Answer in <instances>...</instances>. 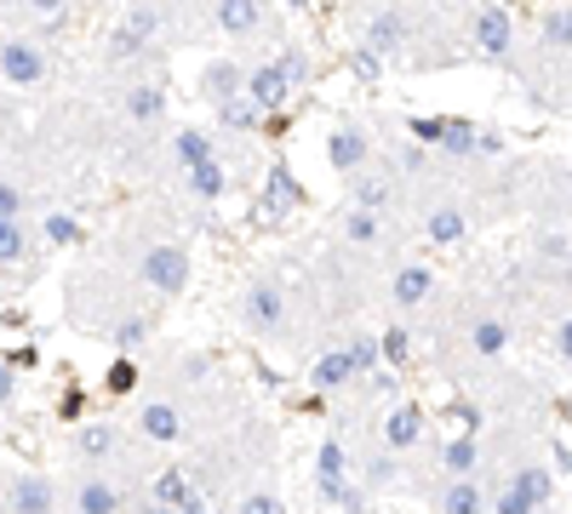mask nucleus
Returning <instances> with one entry per match:
<instances>
[{"mask_svg":"<svg viewBox=\"0 0 572 514\" xmlns=\"http://www.w3.org/2000/svg\"><path fill=\"white\" fill-rule=\"evenodd\" d=\"M241 320L253 338L264 343H297L292 338V292H287V280L281 274H253L246 280V292H241Z\"/></svg>","mask_w":572,"mask_h":514,"instance_id":"1","label":"nucleus"},{"mask_svg":"<svg viewBox=\"0 0 572 514\" xmlns=\"http://www.w3.org/2000/svg\"><path fill=\"white\" fill-rule=\"evenodd\" d=\"M132 480H120L115 469H81L69 480V514H127Z\"/></svg>","mask_w":572,"mask_h":514,"instance_id":"2","label":"nucleus"},{"mask_svg":"<svg viewBox=\"0 0 572 514\" xmlns=\"http://www.w3.org/2000/svg\"><path fill=\"white\" fill-rule=\"evenodd\" d=\"M189 274H195L189 252H184V246H172V241L143 246V257H138V280H143L149 292H161V297H178V292H189Z\"/></svg>","mask_w":572,"mask_h":514,"instance_id":"3","label":"nucleus"},{"mask_svg":"<svg viewBox=\"0 0 572 514\" xmlns=\"http://www.w3.org/2000/svg\"><path fill=\"white\" fill-rule=\"evenodd\" d=\"M69 452L81 469H115L127 457V429L120 423H69Z\"/></svg>","mask_w":572,"mask_h":514,"instance_id":"4","label":"nucleus"},{"mask_svg":"<svg viewBox=\"0 0 572 514\" xmlns=\"http://www.w3.org/2000/svg\"><path fill=\"white\" fill-rule=\"evenodd\" d=\"M52 74V51L30 35H7L0 40V81L7 86H40Z\"/></svg>","mask_w":572,"mask_h":514,"instance_id":"5","label":"nucleus"},{"mask_svg":"<svg viewBox=\"0 0 572 514\" xmlns=\"http://www.w3.org/2000/svg\"><path fill=\"white\" fill-rule=\"evenodd\" d=\"M378 441L395 452V457H407V452H418L424 446V434H430V411L418 406V400H389V411L378 418Z\"/></svg>","mask_w":572,"mask_h":514,"instance_id":"6","label":"nucleus"},{"mask_svg":"<svg viewBox=\"0 0 572 514\" xmlns=\"http://www.w3.org/2000/svg\"><path fill=\"white\" fill-rule=\"evenodd\" d=\"M469 40H476V51L487 63H510L515 58V23L504 7H492V0H481L476 12H469Z\"/></svg>","mask_w":572,"mask_h":514,"instance_id":"7","label":"nucleus"},{"mask_svg":"<svg viewBox=\"0 0 572 514\" xmlns=\"http://www.w3.org/2000/svg\"><path fill=\"white\" fill-rule=\"evenodd\" d=\"M395 195H401V177H395V166L372 161V166H361V172L343 177V200L361 206V212H389Z\"/></svg>","mask_w":572,"mask_h":514,"instance_id":"8","label":"nucleus"},{"mask_svg":"<svg viewBox=\"0 0 572 514\" xmlns=\"http://www.w3.org/2000/svg\"><path fill=\"white\" fill-rule=\"evenodd\" d=\"M149 446H178L184 434H189V418H184V406L172 400V395H155V400H143L138 406V423H132Z\"/></svg>","mask_w":572,"mask_h":514,"instance_id":"9","label":"nucleus"},{"mask_svg":"<svg viewBox=\"0 0 572 514\" xmlns=\"http://www.w3.org/2000/svg\"><path fill=\"white\" fill-rule=\"evenodd\" d=\"M350 475L366 486L372 498H378V492H395V486H401V457H395V452L378 441V434H372L366 452H361V457H350Z\"/></svg>","mask_w":572,"mask_h":514,"instance_id":"10","label":"nucleus"},{"mask_svg":"<svg viewBox=\"0 0 572 514\" xmlns=\"http://www.w3.org/2000/svg\"><path fill=\"white\" fill-rule=\"evenodd\" d=\"M435 514H487V480L481 475H446L430 486Z\"/></svg>","mask_w":572,"mask_h":514,"instance_id":"11","label":"nucleus"},{"mask_svg":"<svg viewBox=\"0 0 572 514\" xmlns=\"http://www.w3.org/2000/svg\"><path fill=\"white\" fill-rule=\"evenodd\" d=\"M246 103H253V109L269 120V115H276L281 109V103L292 97V74H287V63L276 58V63H258V69H246Z\"/></svg>","mask_w":572,"mask_h":514,"instance_id":"12","label":"nucleus"},{"mask_svg":"<svg viewBox=\"0 0 572 514\" xmlns=\"http://www.w3.org/2000/svg\"><path fill=\"white\" fill-rule=\"evenodd\" d=\"M327 166H332L338 177L372 166V138H366V126H355V120L332 126V132H327Z\"/></svg>","mask_w":572,"mask_h":514,"instance_id":"13","label":"nucleus"},{"mask_svg":"<svg viewBox=\"0 0 572 514\" xmlns=\"http://www.w3.org/2000/svg\"><path fill=\"white\" fill-rule=\"evenodd\" d=\"M7 514H58V486L52 475H35L23 469L7 480Z\"/></svg>","mask_w":572,"mask_h":514,"instance_id":"14","label":"nucleus"},{"mask_svg":"<svg viewBox=\"0 0 572 514\" xmlns=\"http://www.w3.org/2000/svg\"><path fill=\"white\" fill-rule=\"evenodd\" d=\"M343 486H350V446H343V434H327L315 446V492L320 503H338Z\"/></svg>","mask_w":572,"mask_h":514,"instance_id":"15","label":"nucleus"},{"mask_svg":"<svg viewBox=\"0 0 572 514\" xmlns=\"http://www.w3.org/2000/svg\"><path fill=\"white\" fill-rule=\"evenodd\" d=\"M435 297V269L430 264H401L389 274V308L395 315H412V308H424Z\"/></svg>","mask_w":572,"mask_h":514,"instance_id":"16","label":"nucleus"},{"mask_svg":"<svg viewBox=\"0 0 572 514\" xmlns=\"http://www.w3.org/2000/svg\"><path fill=\"white\" fill-rule=\"evenodd\" d=\"M155 30H161V17H155V7H132L127 17L115 23V35H109V58L115 63H127V58H138V51L155 40Z\"/></svg>","mask_w":572,"mask_h":514,"instance_id":"17","label":"nucleus"},{"mask_svg":"<svg viewBox=\"0 0 572 514\" xmlns=\"http://www.w3.org/2000/svg\"><path fill=\"white\" fill-rule=\"evenodd\" d=\"M212 17L230 40H253L269 30V7L264 0H212Z\"/></svg>","mask_w":572,"mask_h":514,"instance_id":"18","label":"nucleus"},{"mask_svg":"<svg viewBox=\"0 0 572 514\" xmlns=\"http://www.w3.org/2000/svg\"><path fill=\"white\" fill-rule=\"evenodd\" d=\"M435 475H481V429H464L435 446Z\"/></svg>","mask_w":572,"mask_h":514,"instance_id":"19","label":"nucleus"},{"mask_svg":"<svg viewBox=\"0 0 572 514\" xmlns=\"http://www.w3.org/2000/svg\"><path fill=\"white\" fill-rule=\"evenodd\" d=\"M297 206H304V184H297V172L276 154V166H269V177H264V212L287 218V212H297Z\"/></svg>","mask_w":572,"mask_h":514,"instance_id":"20","label":"nucleus"},{"mask_svg":"<svg viewBox=\"0 0 572 514\" xmlns=\"http://www.w3.org/2000/svg\"><path fill=\"white\" fill-rule=\"evenodd\" d=\"M464 349H469V360H499L510 349V320L504 315H476L464 331Z\"/></svg>","mask_w":572,"mask_h":514,"instance_id":"21","label":"nucleus"},{"mask_svg":"<svg viewBox=\"0 0 572 514\" xmlns=\"http://www.w3.org/2000/svg\"><path fill=\"white\" fill-rule=\"evenodd\" d=\"M350 383H355V360H350V349H343V343L327 349V354L310 366V389H315V395H338V389H350Z\"/></svg>","mask_w":572,"mask_h":514,"instance_id":"22","label":"nucleus"},{"mask_svg":"<svg viewBox=\"0 0 572 514\" xmlns=\"http://www.w3.org/2000/svg\"><path fill=\"white\" fill-rule=\"evenodd\" d=\"M407 12H378L366 23V51H378V58H401L407 51Z\"/></svg>","mask_w":572,"mask_h":514,"instance_id":"23","label":"nucleus"},{"mask_svg":"<svg viewBox=\"0 0 572 514\" xmlns=\"http://www.w3.org/2000/svg\"><path fill=\"white\" fill-rule=\"evenodd\" d=\"M538 51H544V58H556V63H572V7L544 12V23H538Z\"/></svg>","mask_w":572,"mask_h":514,"instance_id":"24","label":"nucleus"},{"mask_svg":"<svg viewBox=\"0 0 572 514\" xmlns=\"http://www.w3.org/2000/svg\"><path fill=\"white\" fill-rule=\"evenodd\" d=\"M424 235H430L435 246H458V241L469 235L464 206H458V200H435V206H430V218H424Z\"/></svg>","mask_w":572,"mask_h":514,"instance_id":"25","label":"nucleus"},{"mask_svg":"<svg viewBox=\"0 0 572 514\" xmlns=\"http://www.w3.org/2000/svg\"><path fill=\"white\" fill-rule=\"evenodd\" d=\"M435 154H446V161H476L481 154V126L464 120V115H446V132H441Z\"/></svg>","mask_w":572,"mask_h":514,"instance_id":"26","label":"nucleus"},{"mask_svg":"<svg viewBox=\"0 0 572 514\" xmlns=\"http://www.w3.org/2000/svg\"><path fill=\"white\" fill-rule=\"evenodd\" d=\"M241 86H246V63H235V58H212V63L201 69V97H207V103L235 97Z\"/></svg>","mask_w":572,"mask_h":514,"instance_id":"27","label":"nucleus"},{"mask_svg":"<svg viewBox=\"0 0 572 514\" xmlns=\"http://www.w3.org/2000/svg\"><path fill=\"white\" fill-rule=\"evenodd\" d=\"M338 235H343V246H361V252L384 246V212H361V206H350Z\"/></svg>","mask_w":572,"mask_h":514,"instance_id":"28","label":"nucleus"},{"mask_svg":"<svg viewBox=\"0 0 572 514\" xmlns=\"http://www.w3.org/2000/svg\"><path fill=\"white\" fill-rule=\"evenodd\" d=\"M120 109H127V120H138V126L161 120V115H166V81H143V86H132L127 97H120Z\"/></svg>","mask_w":572,"mask_h":514,"instance_id":"29","label":"nucleus"},{"mask_svg":"<svg viewBox=\"0 0 572 514\" xmlns=\"http://www.w3.org/2000/svg\"><path fill=\"white\" fill-rule=\"evenodd\" d=\"M184 177H189V195H195V200H223V189H230V172H223V161H218V154H207V161H195Z\"/></svg>","mask_w":572,"mask_h":514,"instance_id":"30","label":"nucleus"},{"mask_svg":"<svg viewBox=\"0 0 572 514\" xmlns=\"http://www.w3.org/2000/svg\"><path fill=\"white\" fill-rule=\"evenodd\" d=\"M143 492H149V498H161L166 509H184L195 486H189V469H161V475H149V480H143Z\"/></svg>","mask_w":572,"mask_h":514,"instance_id":"31","label":"nucleus"},{"mask_svg":"<svg viewBox=\"0 0 572 514\" xmlns=\"http://www.w3.org/2000/svg\"><path fill=\"white\" fill-rule=\"evenodd\" d=\"M212 120L223 126V132H258V109L246 103V92H235V97H223V103H212Z\"/></svg>","mask_w":572,"mask_h":514,"instance_id":"32","label":"nucleus"},{"mask_svg":"<svg viewBox=\"0 0 572 514\" xmlns=\"http://www.w3.org/2000/svg\"><path fill=\"white\" fill-rule=\"evenodd\" d=\"M230 514H287V503H281V492L269 480H253V486H241V492H235Z\"/></svg>","mask_w":572,"mask_h":514,"instance_id":"33","label":"nucleus"},{"mask_svg":"<svg viewBox=\"0 0 572 514\" xmlns=\"http://www.w3.org/2000/svg\"><path fill=\"white\" fill-rule=\"evenodd\" d=\"M40 241L69 252V246L86 241V229H81V218H74V212H46V218H40Z\"/></svg>","mask_w":572,"mask_h":514,"instance_id":"34","label":"nucleus"},{"mask_svg":"<svg viewBox=\"0 0 572 514\" xmlns=\"http://www.w3.org/2000/svg\"><path fill=\"white\" fill-rule=\"evenodd\" d=\"M149 338H155V320H149V315H120V320L109 326V343H115L120 354H132V349H143Z\"/></svg>","mask_w":572,"mask_h":514,"instance_id":"35","label":"nucleus"},{"mask_svg":"<svg viewBox=\"0 0 572 514\" xmlns=\"http://www.w3.org/2000/svg\"><path fill=\"white\" fill-rule=\"evenodd\" d=\"M207 154H218V149H212V138L201 132V126H178V138H172V161L189 172L195 161H207Z\"/></svg>","mask_w":572,"mask_h":514,"instance_id":"36","label":"nucleus"},{"mask_svg":"<svg viewBox=\"0 0 572 514\" xmlns=\"http://www.w3.org/2000/svg\"><path fill=\"white\" fill-rule=\"evenodd\" d=\"M30 257V229L23 218H0V269H17Z\"/></svg>","mask_w":572,"mask_h":514,"instance_id":"37","label":"nucleus"},{"mask_svg":"<svg viewBox=\"0 0 572 514\" xmlns=\"http://www.w3.org/2000/svg\"><path fill=\"white\" fill-rule=\"evenodd\" d=\"M132 389H138V360H132V354H115L109 372H104V395H109V400H127Z\"/></svg>","mask_w":572,"mask_h":514,"instance_id":"38","label":"nucleus"},{"mask_svg":"<svg viewBox=\"0 0 572 514\" xmlns=\"http://www.w3.org/2000/svg\"><path fill=\"white\" fill-rule=\"evenodd\" d=\"M487 514H550V509H533L515 486H487Z\"/></svg>","mask_w":572,"mask_h":514,"instance_id":"39","label":"nucleus"},{"mask_svg":"<svg viewBox=\"0 0 572 514\" xmlns=\"http://www.w3.org/2000/svg\"><path fill=\"white\" fill-rule=\"evenodd\" d=\"M407 354H412V331H407V326H389L384 338H378V360L401 372V366H407Z\"/></svg>","mask_w":572,"mask_h":514,"instance_id":"40","label":"nucleus"},{"mask_svg":"<svg viewBox=\"0 0 572 514\" xmlns=\"http://www.w3.org/2000/svg\"><path fill=\"white\" fill-rule=\"evenodd\" d=\"M407 132H412V143H424V149L435 154V143H441V132H446V115H412Z\"/></svg>","mask_w":572,"mask_h":514,"instance_id":"41","label":"nucleus"},{"mask_svg":"<svg viewBox=\"0 0 572 514\" xmlns=\"http://www.w3.org/2000/svg\"><path fill=\"white\" fill-rule=\"evenodd\" d=\"M343 349H350V360H355V377H361V372H372V366H378V338H350V343H343Z\"/></svg>","mask_w":572,"mask_h":514,"instance_id":"42","label":"nucleus"},{"mask_svg":"<svg viewBox=\"0 0 572 514\" xmlns=\"http://www.w3.org/2000/svg\"><path fill=\"white\" fill-rule=\"evenodd\" d=\"M23 212H30V195L17 184H0V218H23Z\"/></svg>","mask_w":572,"mask_h":514,"instance_id":"43","label":"nucleus"},{"mask_svg":"<svg viewBox=\"0 0 572 514\" xmlns=\"http://www.w3.org/2000/svg\"><path fill=\"white\" fill-rule=\"evenodd\" d=\"M58 418H63V423H81V418H86V389H63Z\"/></svg>","mask_w":572,"mask_h":514,"instance_id":"44","label":"nucleus"},{"mask_svg":"<svg viewBox=\"0 0 572 514\" xmlns=\"http://www.w3.org/2000/svg\"><path fill=\"white\" fill-rule=\"evenodd\" d=\"M378 69H384V58H378V51H355V74H361V81H378Z\"/></svg>","mask_w":572,"mask_h":514,"instance_id":"45","label":"nucleus"},{"mask_svg":"<svg viewBox=\"0 0 572 514\" xmlns=\"http://www.w3.org/2000/svg\"><path fill=\"white\" fill-rule=\"evenodd\" d=\"M0 360H7V366H12V372H30V366H40V349H30V343H23V349H12V354H0Z\"/></svg>","mask_w":572,"mask_h":514,"instance_id":"46","label":"nucleus"},{"mask_svg":"<svg viewBox=\"0 0 572 514\" xmlns=\"http://www.w3.org/2000/svg\"><path fill=\"white\" fill-rule=\"evenodd\" d=\"M23 12L30 17H58V12H69V0H23Z\"/></svg>","mask_w":572,"mask_h":514,"instance_id":"47","label":"nucleus"},{"mask_svg":"<svg viewBox=\"0 0 572 514\" xmlns=\"http://www.w3.org/2000/svg\"><path fill=\"white\" fill-rule=\"evenodd\" d=\"M12 400H17V372L0 360V406H12Z\"/></svg>","mask_w":572,"mask_h":514,"instance_id":"48","label":"nucleus"},{"mask_svg":"<svg viewBox=\"0 0 572 514\" xmlns=\"http://www.w3.org/2000/svg\"><path fill=\"white\" fill-rule=\"evenodd\" d=\"M556 354H561L567 366H572V315H567V320L556 326Z\"/></svg>","mask_w":572,"mask_h":514,"instance_id":"49","label":"nucleus"},{"mask_svg":"<svg viewBox=\"0 0 572 514\" xmlns=\"http://www.w3.org/2000/svg\"><path fill=\"white\" fill-rule=\"evenodd\" d=\"M178 514H218V503H212L207 492H189V503H184Z\"/></svg>","mask_w":572,"mask_h":514,"instance_id":"50","label":"nucleus"},{"mask_svg":"<svg viewBox=\"0 0 572 514\" xmlns=\"http://www.w3.org/2000/svg\"><path fill=\"white\" fill-rule=\"evenodd\" d=\"M567 218H572V172H567Z\"/></svg>","mask_w":572,"mask_h":514,"instance_id":"51","label":"nucleus"},{"mask_svg":"<svg viewBox=\"0 0 572 514\" xmlns=\"http://www.w3.org/2000/svg\"><path fill=\"white\" fill-rule=\"evenodd\" d=\"M287 7H297V12H304V7H310V0H287Z\"/></svg>","mask_w":572,"mask_h":514,"instance_id":"52","label":"nucleus"}]
</instances>
